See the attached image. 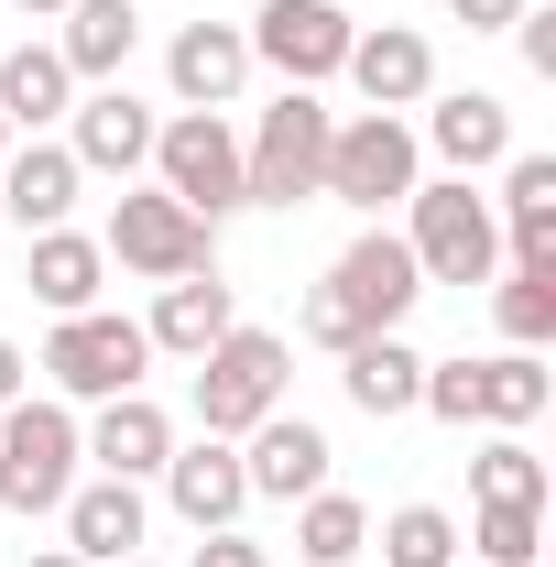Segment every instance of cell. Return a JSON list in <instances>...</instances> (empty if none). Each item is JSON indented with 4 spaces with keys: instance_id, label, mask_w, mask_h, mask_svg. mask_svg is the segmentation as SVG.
I'll use <instances>...</instances> for the list:
<instances>
[{
    "instance_id": "obj_23",
    "label": "cell",
    "mask_w": 556,
    "mask_h": 567,
    "mask_svg": "<svg viewBox=\"0 0 556 567\" xmlns=\"http://www.w3.org/2000/svg\"><path fill=\"white\" fill-rule=\"evenodd\" d=\"M66 110H76V76H66L55 44H11V55H0V121H11V132H44V121H66Z\"/></svg>"
},
{
    "instance_id": "obj_9",
    "label": "cell",
    "mask_w": 556,
    "mask_h": 567,
    "mask_svg": "<svg viewBox=\"0 0 556 567\" xmlns=\"http://www.w3.org/2000/svg\"><path fill=\"white\" fill-rule=\"evenodd\" d=\"M349 33H360V22H349L339 0H262V22H251L240 44H251V66H274L284 87H317V76L349 66Z\"/></svg>"
},
{
    "instance_id": "obj_21",
    "label": "cell",
    "mask_w": 556,
    "mask_h": 567,
    "mask_svg": "<svg viewBox=\"0 0 556 567\" xmlns=\"http://www.w3.org/2000/svg\"><path fill=\"white\" fill-rule=\"evenodd\" d=\"M22 284H33L55 317H87V306H99V284H110V251H99L87 229H33V251H22Z\"/></svg>"
},
{
    "instance_id": "obj_8",
    "label": "cell",
    "mask_w": 556,
    "mask_h": 567,
    "mask_svg": "<svg viewBox=\"0 0 556 567\" xmlns=\"http://www.w3.org/2000/svg\"><path fill=\"white\" fill-rule=\"evenodd\" d=\"M44 371H55V393L66 404H110V393H142V371H153V339H142V317H55V339H44Z\"/></svg>"
},
{
    "instance_id": "obj_30",
    "label": "cell",
    "mask_w": 556,
    "mask_h": 567,
    "mask_svg": "<svg viewBox=\"0 0 556 567\" xmlns=\"http://www.w3.org/2000/svg\"><path fill=\"white\" fill-rule=\"evenodd\" d=\"M470 492L481 502H546V458H535L524 436H491L481 458H470Z\"/></svg>"
},
{
    "instance_id": "obj_2",
    "label": "cell",
    "mask_w": 556,
    "mask_h": 567,
    "mask_svg": "<svg viewBox=\"0 0 556 567\" xmlns=\"http://www.w3.org/2000/svg\"><path fill=\"white\" fill-rule=\"evenodd\" d=\"M339 110H317V87H284L262 110V132L240 142V208H306L317 197V164H328Z\"/></svg>"
},
{
    "instance_id": "obj_37",
    "label": "cell",
    "mask_w": 556,
    "mask_h": 567,
    "mask_svg": "<svg viewBox=\"0 0 556 567\" xmlns=\"http://www.w3.org/2000/svg\"><path fill=\"white\" fill-rule=\"evenodd\" d=\"M33 567H87V557H66V546H44V557H33Z\"/></svg>"
},
{
    "instance_id": "obj_32",
    "label": "cell",
    "mask_w": 556,
    "mask_h": 567,
    "mask_svg": "<svg viewBox=\"0 0 556 567\" xmlns=\"http://www.w3.org/2000/svg\"><path fill=\"white\" fill-rule=\"evenodd\" d=\"M295 328H306L317 350H360V317H349V306H339V295H328V284L306 295V317H295Z\"/></svg>"
},
{
    "instance_id": "obj_4",
    "label": "cell",
    "mask_w": 556,
    "mask_h": 567,
    "mask_svg": "<svg viewBox=\"0 0 556 567\" xmlns=\"http://www.w3.org/2000/svg\"><path fill=\"white\" fill-rule=\"evenodd\" d=\"M404 208H415L404 251H415V274H425V284H491V262H502V218H491V197L470 186V175L415 186Z\"/></svg>"
},
{
    "instance_id": "obj_29",
    "label": "cell",
    "mask_w": 556,
    "mask_h": 567,
    "mask_svg": "<svg viewBox=\"0 0 556 567\" xmlns=\"http://www.w3.org/2000/svg\"><path fill=\"white\" fill-rule=\"evenodd\" d=\"M382 567H459V513L404 502V513L382 524Z\"/></svg>"
},
{
    "instance_id": "obj_10",
    "label": "cell",
    "mask_w": 556,
    "mask_h": 567,
    "mask_svg": "<svg viewBox=\"0 0 556 567\" xmlns=\"http://www.w3.org/2000/svg\"><path fill=\"white\" fill-rule=\"evenodd\" d=\"M328 295H339L349 317H360V339H393V328L415 317L425 274H415V251H404L393 229H360V240L339 251V274H328Z\"/></svg>"
},
{
    "instance_id": "obj_5",
    "label": "cell",
    "mask_w": 556,
    "mask_h": 567,
    "mask_svg": "<svg viewBox=\"0 0 556 567\" xmlns=\"http://www.w3.org/2000/svg\"><path fill=\"white\" fill-rule=\"evenodd\" d=\"M76 458H87V447H76L66 404H33V393L0 404V513H22V524L55 513V502L76 492Z\"/></svg>"
},
{
    "instance_id": "obj_18",
    "label": "cell",
    "mask_w": 556,
    "mask_h": 567,
    "mask_svg": "<svg viewBox=\"0 0 556 567\" xmlns=\"http://www.w3.org/2000/svg\"><path fill=\"white\" fill-rule=\"evenodd\" d=\"M76 186H87V175H76V153H66V142H22V153L0 164V208L22 218V240H33V229H66Z\"/></svg>"
},
{
    "instance_id": "obj_1",
    "label": "cell",
    "mask_w": 556,
    "mask_h": 567,
    "mask_svg": "<svg viewBox=\"0 0 556 567\" xmlns=\"http://www.w3.org/2000/svg\"><path fill=\"white\" fill-rule=\"evenodd\" d=\"M425 186V142L393 121V110H360V121H339L328 132V164H317V197H339V208L360 218H382V208H404Z\"/></svg>"
},
{
    "instance_id": "obj_6",
    "label": "cell",
    "mask_w": 556,
    "mask_h": 567,
    "mask_svg": "<svg viewBox=\"0 0 556 567\" xmlns=\"http://www.w3.org/2000/svg\"><path fill=\"white\" fill-rule=\"evenodd\" d=\"M153 186L218 229V218L240 208V132H229L218 110H175V121H153Z\"/></svg>"
},
{
    "instance_id": "obj_11",
    "label": "cell",
    "mask_w": 556,
    "mask_h": 567,
    "mask_svg": "<svg viewBox=\"0 0 556 567\" xmlns=\"http://www.w3.org/2000/svg\"><path fill=\"white\" fill-rule=\"evenodd\" d=\"M153 481H164V502H175L197 535H218V524H240V513H251V481H240V447H229V436H197V447H175Z\"/></svg>"
},
{
    "instance_id": "obj_28",
    "label": "cell",
    "mask_w": 556,
    "mask_h": 567,
    "mask_svg": "<svg viewBox=\"0 0 556 567\" xmlns=\"http://www.w3.org/2000/svg\"><path fill=\"white\" fill-rule=\"evenodd\" d=\"M491 317H502L513 350H546V339H556V262H513L502 295H491Z\"/></svg>"
},
{
    "instance_id": "obj_15",
    "label": "cell",
    "mask_w": 556,
    "mask_h": 567,
    "mask_svg": "<svg viewBox=\"0 0 556 567\" xmlns=\"http://www.w3.org/2000/svg\"><path fill=\"white\" fill-rule=\"evenodd\" d=\"M76 447L99 458V481H153V470L175 458V425H164V404H153V393H110V404H99V425H87Z\"/></svg>"
},
{
    "instance_id": "obj_26",
    "label": "cell",
    "mask_w": 556,
    "mask_h": 567,
    "mask_svg": "<svg viewBox=\"0 0 556 567\" xmlns=\"http://www.w3.org/2000/svg\"><path fill=\"white\" fill-rule=\"evenodd\" d=\"M470 567H546V502H481Z\"/></svg>"
},
{
    "instance_id": "obj_38",
    "label": "cell",
    "mask_w": 556,
    "mask_h": 567,
    "mask_svg": "<svg viewBox=\"0 0 556 567\" xmlns=\"http://www.w3.org/2000/svg\"><path fill=\"white\" fill-rule=\"evenodd\" d=\"M11 11H66V0H11Z\"/></svg>"
},
{
    "instance_id": "obj_20",
    "label": "cell",
    "mask_w": 556,
    "mask_h": 567,
    "mask_svg": "<svg viewBox=\"0 0 556 567\" xmlns=\"http://www.w3.org/2000/svg\"><path fill=\"white\" fill-rule=\"evenodd\" d=\"M55 22H66V33H55L66 76H99V87H121V66H132V44H142V11H132V0H66Z\"/></svg>"
},
{
    "instance_id": "obj_12",
    "label": "cell",
    "mask_w": 556,
    "mask_h": 567,
    "mask_svg": "<svg viewBox=\"0 0 556 567\" xmlns=\"http://www.w3.org/2000/svg\"><path fill=\"white\" fill-rule=\"evenodd\" d=\"M349 87L371 99V110H415L425 87H436V44H425L415 22H382V33H349Z\"/></svg>"
},
{
    "instance_id": "obj_14",
    "label": "cell",
    "mask_w": 556,
    "mask_h": 567,
    "mask_svg": "<svg viewBox=\"0 0 556 567\" xmlns=\"http://www.w3.org/2000/svg\"><path fill=\"white\" fill-rule=\"evenodd\" d=\"M240 481H251V502L328 492V436H317L306 415H262V425H251V447H240Z\"/></svg>"
},
{
    "instance_id": "obj_7",
    "label": "cell",
    "mask_w": 556,
    "mask_h": 567,
    "mask_svg": "<svg viewBox=\"0 0 556 567\" xmlns=\"http://www.w3.org/2000/svg\"><path fill=\"white\" fill-rule=\"evenodd\" d=\"M110 262H132V274L175 284V274H218V229L197 208H175L164 186H121V208H110V240H99Z\"/></svg>"
},
{
    "instance_id": "obj_40",
    "label": "cell",
    "mask_w": 556,
    "mask_h": 567,
    "mask_svg": "<svg viewBox=\"0 0 556 567\" xmlns=\"http://www.w3.org/2000/svg\"><path fill=\"white\" fill-rule=\"evenodd\" d=\"M110 567H153V557H110Z\"/></svg>"
},
{
    "instance_id": "obj_17",
    "label": "cell",
    "mask_w": 556,
    "mask_h": 567,
    "mask_svg": "<svg viewBox=\"0 0 556 567\" xmlns=\"http://www.w3.org/2000/svg\"><path fill=\"white\" fill-rule=\"evenodd\" d=\"M229 328H240V306H229V284H218V274H175L164 295H153V317H142V339H153V350H175V360L218 350Z\"/></svg>"
},
{
    "instance_id": "obj_13",
    "label": "cell",
    "mask_w": 556,
    "mask_h": 567,
    "mask_svg": "<svg viewBox=\"0 0 556 567\" xmlns=\"http://www.w3.org/2000/svg\"><path fill=\"white\" fill-rule=\"evenodd\" d=\"M66 121H76L66 132L76 175H132V164H153V110H142L132 87H87Z\"/></svg>"
},
{
    "instance_id": "obj_19",
    "label": "cell",
    "mask_w": 556,
    "mask_h": 567,
    "mask_svg": "<svg viewBox=\"0 0 556 567\" xmlns=\"http://www.w3.org/2000/svg\"><path fill=\"white\" fill-rule=\"evenodd\" d=\"M55 513H66V557H87V567L142 546V481H76Z\"/></svg>"
},
{
    "instance_id": "obj_35",
    "label": "cell",
    "mask_w": 556,
    "mask_h": 567,
    "mask_svg": "<svg viewBox=\"0 0 556 567\" xmlns=\"http://www.w3.org/2000/svg\"><path fill=\"white\" fill-rule=\"evenodd\" d=\"M197 567H274V557H262V546H251V535H240V524H218L208 546H197Z\"/></svg>"
},
{
    "instance_id": "obj_34",
    "label": "cell",
    "mask_w": 556,
    "mask_h": 567,
    "mask_svg": "<svg viewBox=\"0 0 556 567\" xmlns=\"http://www.w3.org/2000/svg\"><path fill=\"white\" fill-rule=\"evenodd\" d=\"M513 44H524V66H535V76H556V11H524Z\"/></svg>"
},
{
    "instance_id": "obj_31",
    "label": "cell",
    "mask_w": 556,
    "mask_h": 567,
    "mask_svg": "<svg viewBox=\"0 0 556 567\" xmlns=\"http://www.w3.org/2000/svg\"><path fill=\"white\" fill-rule=\"evenodd\" d=\"M436 425H481V360H425V393H415Z\"/></svg>"
},
{
    "instance_id": "obj_24",
    "label": "cell",
    "mask_w": 556,
    "mask_h": 567,
    "mask_svg": "<svg viewBox=\"0 0 556 567\" xmlns=\"http://www.w3.org/2000/svg\"><path fill=\"white\" fill-rule=\"evenodd\" d=\"M349 371V404H360V415H415V393H425V360L404 350V339H360V350H339Z\"/></svg>"
},
{
    "instance_id": "obj_36",
    "label": "cell",
    "mask_w": 556,
    "mask_h": 567,
    "mask_svg": "<svg viewBox=\"0 0 556 567\" xmlns=\"http://www.w3.org/2000/svg\"><path fill=\"white\" fill-rule=\"evenodd\" d=\"M22 393H33V360H22L11 339H0V404H22Z\"/></svg>"
},
{
    "instance_id": "obj_39",
    "label": "cell",
    "mask_w": 556,
    "mask_h": 567,
    "mask_svg": "<svg viewBox=\"0 0 556 567\" xmlns=\"http://www.w3.org/2000/svg\"><path fill=\"white\" fill-rule=\"evenodd\" d=\"M0 164H11V121H0Z\"/></svg>"
},
{
    "instance_id": "obj_27",
    "label": "cell",
    "mask_w": 556,
    "mask_h": 567,
    "mask_svg": "<svg viewBox=\"0 0 556 567\" xmlns=\"http://www.w3.org/2000/svg\"><path fill=\"white\" fill-rule=\"evenodd\" d=\"M546 360L535 350H502V360H481V425H502V436H513V425H535L546 415Z\"/></svg>"
},
{
    "instance_id": "obj_3",
    "label": "cell",
    "mask_w": 556,
    "mask_h": 567,
    "mask_svg": "<svg viewBox=\"0 0 556 567\" xmlns=\"http://www.w3.org/2000/svg\"><path fill=\"white\" fill-rule=\"evenodd\" d=\"M284 382H295V350L274 328H229L218 350H197V425L240 447L262 415H284Z\"/></svg>"
},
{
    "instance_id": "obj_16",
    "label": "cell",
    "mask_w": 556,
    "mask_h": 567,
    "mask_svg": "<svg viewBox=\"0 0 556 567\" xmlns=\"http://www.w3.org/2000/svg\"><path fill=\"white\" fill-rule=\"evenodd\" d=\"M164 76H175V99H186V110H229V99H240V76H251L240 22H186V33L164 44Z\"/></svg>"
},
{
    "instance_id": "obj_22",
    "label": "cell",
    "mask_w": 556,
    "mask_h": 567,
    "mask_svg": "<svg viewBox=\"0 0 556 567\" xmlns=\"http://www.w3.org/2000/svg\"><path fill=\"white\" fill-rule=\"evenodd\" d=\"M425 142L447 153V175H481V164L513 153V110H502L491 87H459V99H436V110H425Z\"/></svg>"
},
{
    "instance_id": "obj_25",
    "label": "cell",
    "mask_w": 556,
    "mask_h": 567,
    "mask_svg": "<svg viewBox=\"0 0 556 567\" xmlns=\"http://www.w3.org/2000/svg\"><path fill=\"white\" fill-rule=\"evenodd\" d=\"M360 546H371V513L349 492H306V513H295V557L306 567H360Z\"/></svg>"
},
{
    "instance_id": "obj_33",
    "label": "cell",
    "mask_w": 556,
    "mask_h": 567,
    "mask_svg": "<svg viewBox=\"0 0 556 567\" xmlns=\"http://www.w3.org/2000/svg\"><path fill=\"white\" fill-rule=\"evenodd\" d=\"M535 0H447V22H470V33H513Z\"/></svg>"
}]
</instances>
